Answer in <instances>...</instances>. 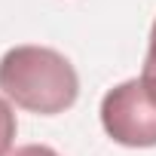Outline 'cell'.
I'll list each match as a JSON object with an SVG mask.
<instances>
[{"label":"cell","instance_id":"5b68a950","mask_svg":"<svg viewBox=\"0 0 156 156\" xmlns=\"http://www.w3.org/2000/svg\"><path fill=\"white\" fill-rule=\"evenodd\" d=\"M9 156H61V153H55L46 144H25V147H16Z\"/></svg>","mask_w":156,"mask_h":156},{"label":"cell","instance_id":"6da1fadb","mask_svg":"<svg viewBox=\"0 0 156 156\" xmlns=\"http://www.w3.org/2000/svg\"><path fill=\"white\" fill-rule=\"evenodd\" d=\"M0 89L28 113L55 116L76 104L80 76L61 52L28 43L0 58Z\"/></svg>","mask_w":156,"mask_h":156},{"label":"cell","instance_id":"3957f363","mask_svg":"<svg viewBox=\"0 0 156 156\" xmlns=\"http://www.w3.org/2000/svg\"><path fill=\"white\" fill-rule=\"evenodd\" d=\"M19 122H16V110L9 107L6 98H0V156L12 153V141H16Z\"/></svg>","mask_w":156,"mask_h":156},{"label":"cell","instance_id":"7a4b0ae2","mask_svg":"<svg viewBox=\"0 0 156 156\" xmlns=\"http://www.w3.org/2000/svg\"><path fill=\"white\" fill-rule=\"evenodd\" d=\"M101 126L122 147H156V80L135 76L101 98Z\"/></svg>","mask_w":156,"mask_h":156},{"label":"cell","instance_id":"277c9868","mask_svg":"<svg viewBox=\"0 0 156 156\" xmlns=\"http://www.w3.org/2000/svg\"><path fill=\"white\" fill-rule=\"evenodd\" d=\"M144 76L156 80V22L150 28V43H147V58H144Z\"/></svg>","mask_w":156,"mask_h":156}]
</instances>
